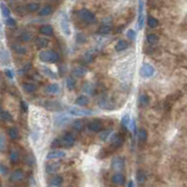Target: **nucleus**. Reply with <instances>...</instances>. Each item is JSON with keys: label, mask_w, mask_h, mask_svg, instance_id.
I'll return each instance as SVG.
<instances>
[{"label": "nucleus", "mask_w": 187, "mask_h": 187, "mask_svg": "<svg viewBox=\"0 0 187 187\" xmlns=\"http://www.w3.org/2000/svg\"><path fill=\"white\" fill-rule=\"evenodd\" d=\"M39 59L42 62L56 63L57 61H59L60 56L59 53L55 52L53 50H43L41 51L40 54H39Z\"/></svg>", "instance_id": "f257e3e1"}, {"label": "nucleus", "mask_w": 187, "mask_h": 187, "mask_svg": "<svg viewBox=\"0 0 187 187\" xmlns=\"http://www.w3.org/2000/svg\"><path fill=\"white\" fill-rule=\"evenodd\" d=\"M78 15L81 20L87 24H92L96 21L95 14L88 9H81L78 11Z\"/></svg>", "instance_id": "f03ea898"}, {"label": "nucleus", "mask_w": 187, "mask_h": 187, "mask_svg": "<svg viewBox=\"0 0 187 187\" xmlns=\"http://www.w3.org/2000/svg\"><path fill=\"white\" fill-rule=\"evenodd\" d=\"M68 111L70 115L76 116V117H89V116H92L94 114L93 111H91V110L80 108V107H76V106L70 107Z\"/></svg>", "instance_id": "7ed1b4c3"}, {"label": "nucleus", "mask_w": 187, "mask_h": 187, "mask_svg": "<svg viewBox=\"0 0 187 187\" xmlns=\"http://www.w3.org/2000/svg\"><path fill=\"white\" fill-rule=\"evenodd\" d=\"M60 142H61V147L66 148V149H70L75 143V137L70 133H66L60 138Z\"/></svg>", "instance_id": "20e7f679"}, {"label": "nucleus", "mask_w": 187, "mask_h": 187, "mask_svg": "<svg viewBox=\"0 0 187 187\" xmlns=\"http://www.w3.org/2000/svg\"><path fill=\"white\" fill-rule=\"evenodd\" d=\"M144 1L143 0H139L138 1V18H137V27L138 29H141L144 27Z\"/></svg>", "instance_id": "39448f33"}, {"label": "nucleus", "mask_w": 187, "mask_h": 187, "mask_svg": "<svg viewBox=\"0 0 187 187\" xmlns=\"http://www.w3.org/2000/svg\"><path fill=\"white\" fill-rule=\"evenodd\" d=\"M154 73H155V70L149 63H144L140 69V75L145 77V78H150V77L153 76Z\"/></svg>", "instance_id": "423d86ee"}, {"label": "nucleus", "mask_w": 187, "mask_h": 187, "mask_svg": "<svg viewBox=\"0 0 187 187\" xmlns=\"http://www.w3.org/2000/svg\"><path fill=\"white\" fill-rule=\"evenodd\" d=\"M112 168L116 171H119V170H122L124 168V159L120 157V156H117L115 157L113 160H112Z\"/></svg>", "instance_id": "0eeeda50"}, {"label": "nucleus", "mask_w": 187, "mask_h": 187, "mask_svg": "<svg viewBox=\"0 0 187 187\" xmlns=\"http://www.w3.org/2000/svg\"><path fill=\"white\" fill-rule=\"evenodd\" d=\"M123 142H124V138L121 134L115 135V137H113V139H112V144H111L110 149L114 151L115 150L119 149V148H120L122 145H123Z\"/></svg>", "instance_id": "6e6552de"}, {"label": "nucleus", "mask_w": 187, "mask_h": 187, "mask_svg": "<svg viewBox=\"0 0 187 187\" xmlns=\"http://www.w3.org/2000/svg\"><path fill=\"white\" fill-rule=\"evenodd\" d=\"M66 155L65 151H60V150H55L52 151H49L46 155V159L47 160H53V159H59V158H62Z\"/></svg>", "instance_id": "1a4fd4ad"}, {"label": "nucleus", "mask_w": 187, "mask_h": 187, "mask_svg": "<svg viewBox=\"0 0 187 187\" xmlns=\"http://www.w3.org/2000/svg\"><path fill=\"white\" fill-rule=\"evenodd\" d=\"M88 127L91 132L97 133V132H100L102 129V121L99 120V119H94V120L89 122Z\"/></svg>", "instance_id": "9d476101"}, {"label": "nucleus", "mask_w": 187, "mask_h": 187, "mask_svg": "<svg viewBox=\"0 0 187 187\" xmlns=\"http://www.w3.org/2000/svg\"><path fill=\"white\" fill-rule=\"evenodd\" d=\"M24 177V172L21 169H16L11 173L10 180L12 183H19V182H21V180H23Z\"/></svg>", "instance_id": "9b49d317"}, {"label": "nucleus", "mask_w": 187, "mask_h": 187, "mask_svg": "<svg viewBox=\"0 0 187 187\" xmlns=\"http://www.w3.org/2000/svg\"><path fill=\"white\" fill-rule=\"evenodd\" d=\"M22 88L25 93L31 94L35 92L37 90V86L33 83H29V82H24L22 84Z\"/></svg>", "instance_id": "f8f14e48"}, {"label": "nucleus", "mask_w": 187, "mask_h": 187, "mask_svg": "<svg viewBox=\"0 0 187 187\" xmlns=\"http://www.w3.org/2000/svg\"><path fill=\"white\" fill-rule=\"evenodd\" d=\"M35 44L36 46L39 48V49H44L48 46L49 44V41L47 40L46 38H43V37H37L35 39Z\"/></svg>", "instance_id": "ddd939ff"}, {"label": "nucleus", "mask_w": 187, "mask_h": 187, "mask_svg": "<svg viewBox=\"0 0 187 187\" xmlns=\"http://www.w3.org/2000/svg\"><path fill=\"white\" fill-rule=\"evenodd\" d=\"M60 168V164L59 163H50L48 165H46L45 166V171L48 174H54L56 172H57Z\"/></svg>", "instance_id": "4468645a"}, {"label": "nucleus", "mask_w": 187, "mask_h": 187, "mask_svg": "<svg viewBox=\"0 0 187 187\" xmlns=\"http://www.w3.org/2000/svg\"><path fill=\"white\" fill-rule=\"evenodd\" d=\"M98 105L102 109H105V110H113L115 108V105H112V102H110L106 99H102L99 101Z\"/></svg>", "instance_id": "2eb2a0df"}, {"label": "nucleus", "mask_w": 187, "mask_h": 187, "mask_svg": "<svg viewBox=\"0 0 187 187\" xmlns=\"http://www.w3.org/2000/svg\"><path fill=\"white\" fill-rule=\"evenodd\" d=\"M11 49L13 50V52H15L18 55H24L27 54V47H24V45L19 44V43H14L11 45Z\"/></svg>", "instance_id": "dca6fc26"}, {"label": "nucleus", "mask_w": 187, "mask_h": 187, "mask_svg": "<svg viewBox=\"0 0 187 187\" xmlns=\"http://www.w3.org/2000/svg\"><path fill=\"white\" fill-rule=\"evenodd\" d=\"M112 183L116 185H122L125 183V177L123 174L117 173L112 177Z\"/></svg>", "instance_id": "f3484780"}, {"label": "nucleus", "mask_w": 187, "mask_h": 187, "mask_svg": "<svg viewBox=\"0 0 187 187\" xmlns=\"http://www.w3.org/2000/svg\"><path fill=\"white\" fill-rule=\"evenodd\" d=\"M40 33L46 36H52L54 35V28L50 24H43L40 28Z\"/></svg>", "instance_id": "a211bd4d"}, {"label": "nucleus", "mask_w": 187, "mask_h": 187, "mask_svg": "<svg viewBox=\"0 0 187 187\" xmlns=\"http://www.w3.org/2000/svg\"><path fill=\"white\" fill-rule=\"evenodd\" d=\"M87 73H88V70L82 66H78L73 70V74L76 77H78V78H82Z\"/></svg>", "instance_id": "6ab92c4d"}, {"label": "nucleus", "mask_w": 187, "mask_h": 187, "mask_svg": "<svg viewBox=\"0 0 187 187\" xmlns=\"http://www.w3.org/2000/svg\"><path fill=\"white\" fill-rule=\"evenodd\" d=\"M60 27L61 29L63 31V33L66 36H70V24L67 18H62L61 23H60Z\"/></svg>", "instance_id": "aec40b11"}, {"label": "nucleus", "mask_w": 187, "mask_h": 187, "mask_svg": "<svg viewBox=\"0 0 187 187\" xmlns=\"http://www.w3.org/2000/svg\"><path fill=\"white\" fill-rule=\"evenodd\" d=\"M59 90H60L59 86L56 83L49 84V85L46 87V88H45V91H46V93H48V94H57L59 92Z\"/></svg>", "instance_id": "412c9836"}, {"label": "nucleus", "mask_w": 187, "mask_h": 187, "mask_svg": "<svg viewBox=\"0 0 187 187\" xmlns=\"http://www.w3.org/2000/svg\"><path fill=\"white\" fill-rule=\"evenodd\" d=\"M70 120V119L68 117V116H65V115H59L56 118V120H55V123L56 126H61V125H64L68 123V122Z\"/></svg>", "instance_id": "4be33fe9"}, {"label": "nucleus", "mask_w": 187, "mask_h": 187, "mask_svg": "<svg viewBox=\"0 0 187 187\" xmlns=\"http://www.w3.org/2000/svg\"><path fill=\"white\" fill-rule=\"evenodd\" d=\"M52 12H53L52 6L46 5V6H44V7H42V9H40V10H39V15L45 17V16H49L50 14H52Z\"/></svg>", "instance_id": "5701e85b"}, {"label": "nucleus", "mask_w": 187, "mask_h": 187, "mask_svg": "<svg viewBox=\"0 0 187 187\" xmlns=\"http://www.w3.org/2000/svg\"><path fill=\"white\" fill-rule=\"evenodd\" d=\"M113 130L110 128L108 129H105V130H101L100 131V134H99V137L102 141H106V139L110 137V134H112Z\"/></svg>", "instance_id": "b1692460"}, {"label": "nucleus", "mask_w": 187, "mask_h": 187, "mask_svg": "<svg viewBox=\"0 0 187 187\" xmlns=\"http://www.w3.org/2000/svg\"><path fill=\"white\" fill-rule=\"evenodd\" d=\"M128 46H129V44H128V42L125 40H119L118 42V43L116 44L115 49H116V51H117V52H121V51L127 49Z\"/></svg>", "instance_id": "393cba45"}, {"label": "nucleus", "mask_w": 187, "mask_h": 187, "mask_svg": "<svg viewBox=\"0 0 187 187\" xmlns=\"http://www.w3.org/2000/svg\"><path fill=\"white\" fill-rule=\"evenodd\" d=\"M75 104L79 106H86L88 104V98L85 95H82V96H79V97H77L76 100H75Z\"/></svg>", "instance_id": "a878e982"}, {"label": "nucleus", "mask_w": 187, "mask_h": 187, "mask_svg": "<svg viewBox=\"0 0 187 187\" xmlns=\"http://www.w3.org/2000/svg\"><path fill=\"white\" fill-rule=\"evenodd\" d=\"M111 30H112V27H110V25L105 24H102L100 27V28L98 30V33L100 35H106L108 33H110Z\"/></svg>", "instance_id": "bb28decb"}, {"label": "nucleus", "mask_w": 187, "mask_h": 187, "mask_svg": "<svg viewBox=\"0 0 187 187\" xmlns=\"http://www.w3.org/2000/svg\"><path fill=\"white\" fill-rule=\"evenodd\" d=\"M8 134L10 139L14 140V139H17L18 137H19V132L17 130V128L15 127H10L8 129Z\"/></svg>", "instance_id": "cd10ccee"}, {"label": "nucleus", "mask_w": 187, "mask_h": 187, "mask_svg": "<svg viewBox=\"0 0 187 187\" xmlns=\"http://www.w3.org/2000/svg\"><path fill=\"white\" fill-rule=\"evenodd\" d=\"M66 85L69 90H73L76 86V81L73 76H68L66 79Z\"/></svg>", "instance_id": "c85d7f7f"}, {"label": "nucleus", "mask_w": 187, "mask_h": 187, "mask_svg": "<svg viewBox=\"0 0 187 187\" xmlns=\"http://www.w3.org/2000/svg\"><path fill=\"white\" fill-rule=\"evenodd\" d=\"M0 119L3 120V121H7V122L13 121L12 116L8 111H2L1 113H0Z\"/></svg>", "instance_id": "c756f323"}, {"label": "nucleus", "mask_w": 187, "mask_h": 187, "mask_svg": "<svg viewBox=\"0 0 187 187\" xmlns=\"http://www.w3.org/2000/svg\"><path fill=\"white\" fill-rule=\"evenodd\" d=\"M27 10L29 12H37L38 10H40V4H39V3H35V2L29 3L27 6Z\"/></svg>", "instance_id": "7c9ffc66"}, {"label": "nucleus", "mask_w": 187, "mask_h": 187, "mask_svg": "<svg viewBox=\"0 0 187 187\" xmlns=\"http://www.w3.org/2000/svg\"><path fill=\"white\" fill-rule=\"evenodd\" d=\"M47 104L49 105V106H45L49 110H53V111H56L59 109L61 108L60 105L59 104V102H47Z\"/></svg>", "instance_id": "2f4dec72"}, {"label": "nucleus", "mask_w": 187, "mask_h": 187, "mask_svg": "<svg viewBox=\"0 0 187 187\" xmlns=\"http://www.w3.org/2000/svg\"><path fill=\"white\" fill-rule=\"evenodd\" d=\"M138 101H139V105L141 106H147L148 105L150 104V98H149V96L146 95V94L141 95Z\"/></svg>", "instance_id": "473e14b6"}, {"label": "nucleus", "mask_w": 187, "mask_h": 187, "mask_svg": "<svg viewBox=\"0 0 187 187\" xmlns=\"http://www.w3.org/2000/svg\"><path fill=\"white\" fill-rule=\"evenodd\" d=\"M159 22L156 18H154L152 16H149L148 17V25L151 28H155L156 27H158Z\"/></svg>", "instance_id": "72a5a7b5"}, {"label": "nucleus", "mask_w": 187, "mask_h": 187, "mask_svg": "<svg viewBox=\"0 0 187 187\" xmlns=\"http://www.w3.org/2000/svg\"><path fill=\"white\" fill-rule=\"evenodd\" d=\"M63 183V178L61 176H55L54 178L51 179V184L54 186H60Z\"/></svg>", "instance_id": "f704fd0d"}, {"label": "nucleus", "mask_w": 187, "mask_h": 187, "mask_svg": "<svg viewBox=\"0 0 187 187\" xmlns=\"http://www.w3.org/2000/svg\"><path fill=\"white\" fill-rule=\"evenodd\" d=\"M73 128L77 132H81L83 130V128H84V122L80 119L74 120L73 123Z\"/></svg>", "instance_id": "c9c22d12"}, {"label": "nucleus", "mask_w": 187, "mask_h": 187, "mask_svg": "<svg viewBox=\"0 0 187 187\" xmlns=\"http://www.w3.org/2000/svg\"><path fill=\"white\" fill-rule=\"evenodd\" d=\"M0 60H1L3 63L7 64L10 61V57H9V53L6 50H2L0 51Z\"/></svg>", "instance_id": "e433bc0d"}, {"label": "nucleus", "mask_w": 187, "mask_h": 187, "mask_svg": "<svg viewBox=\"0 0 187 187\" xmlns=\"http://www.w3.org/2000/svg\"><path fill=\"white\" fill-rule=\"evenodd\" d=\"M0 9H1L2 15H3L5 18L10 17V9L7 7V5H5L4 3H1V4H0Z\"/></svg>", "instance_id": "4c0bfd02"}, {"label": "nucleus", "mask_w": 187, "mask_h": 187, "mask_svg": "<svg viewBox=\"0 0 187 187\" xmlns=\"http://www.w3.org/2000/svg\"><path fill=\"white\" fill-rule=\"evenodd\" d=\"M148 138V134H147V131L145 130L144 128H140L139 131H138V139L140 141H142V142H145Z\"/></svg>", "instance_id": "58836bf2"}, {"label": "nucleus", "mask_w": 187, "mask_h": 187, "mask_svg": "<svg viewBox=\"0 0 187 187\" xmlns=\"http://www.w3.org/2000/svg\"><path fill=\"white\" fill-rule=\"evenodd\" d=\"M146 40H147V42H149V43L154 44V43L158 42V41H159V37H158L156 34H150V35H148V36H147Z\"/></svg>", "instance_id": "ea45409f"}, {"label": "nucleus", "mask_w": 187, "mask_h": 187, "mask_svg": "<svg viewBox=\"0 0 187 187\" xmlns=\"http://www.w3.org/2000/svg\"><path fill=\"white\" fill-rule=\"evenodd\" d=\"M42 72L44 73V74H46L47 76H49L50 78H53V79L56 78V73L53 72L52 70L49 69V68H47V67H42Z\"/></svg>", "instance_id": "a19ab883"}, {"label": "nucleus", "mask_w": 187, "mask_h": 187, "mask_svg": "<svg viewBox=\"0 0 187 187\" xmlns=\"http://www.w3.org/2000/svg\"><path fill=\"white\" fill-rule=\"evenodd\" d=\"M10 161L11 163L13 164H16L18 161H19V153L17 151H10Z\"/></svg>", "instance_id": "79ce46f5"}, {"label": "nucleus", "mask_w": 187, "mask_h": 187, "mask_svg": "<svg viewBox=\"0 0 187 187\" xmlns=\"http://www.w3.org/2000/svg\"><path fill=\"white\" fill-rule=\"evenodd\" d=\"M5 24L8 25V27H16L17 23L13 18L8 17V18L5 19Z\"/></svg>", "instance_id": "37998d69"}, {"label": "nucleus", "mask_w": 187, "mask_h": 187, "mask_svg": "<svg viewBox=\"0 0 187 187\" xmlns=\"http://www.w3.org/2000/svg\"><path fill=\"white\" fill-rule=\"evenodd\" d=\"M94 88L90 83H86L85 86H84V91H85L87 94H92L93 93Z\"/></svg>", "instance_id": "c03bdc74"}, {"label": "nucleus", "mask_w": 187, "mask_h": 187, "mask_svg": "<svg viewBox=\"0 0 187 187\" xmlns=\"http://www.w3.org/2000/svg\"><path fill=\"white\" fill-rule=\"evenodd\" d=\"M126 35H127V38L131 41H135V39H137V32L134 29H129L127 31Z\"/></svg>", "instance_id": "a18cd8bd"}, {"label": "nucleus", "mask_w": 187, "mask_h": 187, "mask_svg": "<svg viewBox=\"0 0 187 187\" xmlns=\"http://www.w3.org/2000/svg\"><path fill=\"white\" fill-rule=\"evenodd\" d=\"M130 116H129L128 114H125V115H123L122 116V118H121V124L123 125V126H125V127H127L129 124H130Z\"/></svg>", "instance_id": "49530a36"}, {"label": "nucleus", "mask_w": 187, "mask_h": 187, "mask_svg": "<svg viewBox=\"0 0 187 187\" xmlns=\"http://www.w3.org/2000/svg\"><path fill=\"white\" fill-rule=\"evenodd\" d=\"M31 38H32V34L30 33V32H28V31L23 32L22 35H21V39H22L23 42H28V41L31 40Z\"/></svg>", "instance_id": "de8ad7c7"}, {"label": "nucleus", "mask_w": 187, "mask_h": 187, "mask_svg": "<svg viewBox=\"0 0 187 187\" xmlns=\"http://www.w3.org/2000/svg\"><path fill=\"white\" fill-rule=\"evenodd\" d=\"M137 182L139 183H143L146 180V175L143 171H138L137 174Z\"/></svg>", "instance_id": "09e8293b"}, {"label": "nucleus", "mask_w": 187, "mask_h": 187, "mask_svg": "<svg viewBox=\"0 0 187 187\" xmlns=\"http://www.w3.org/2000/svg\"><path fill=\"white\" fill-rule=\"evenodd\" d=\"M6 149V138L3 134H0V151H4Z\"/></svg>", "instance_id": "8fccbe9b"}, {"label": "nucleus", "mask_w": 187, "mask_h": 187, "mask_svg": "<svg viewBox=\"0 0 187 187\" xmlns=\"http://www.w3.org/2000/svg\"><path fill=\"white\" fill-rule=\"evenodd\" d=\"M130 129H131V131L134 134H137V124H135V119H133L131 121H130Z\"/></svg>", "instance_id": "3c124183"}, {"label": "nucleus", "mask_w": 187, "mask_h": 187, "mask_svg": "<svg viewBox=\"0 0 187 187\" xmlns=\"http://www.w3.org/2000/svg\"><path fill=\"white\" fill-rule=\"evenodd\" d=\"M25 163L28 164V165H34L36 163V159L32 156V155H27V157H25Z\"/></svg>", "instance_id": "603ef678"}, {"label": "nucleus", "mask_w": 187, "mask_h": 187, "mask_svg": "<svg viewBox=\"0 0 187 187\" xmlns=\"http://www.w3.org/2000/svg\"><path fill=\"white\" fill-rule=\"evenodd\" d=\"M86 40H87V39H86V37H85V35H84V34H80V33L77 34L76 41L78 42L79 43H84L86 42Z\"/></svg>", "instance_id": "864d4df0"}, {"label": "nucleus", "mask_w": 187, "mask_h": 187, "mask_svg": "<svg viewBox=\"0 0 187 187\" xmlns=\"http://www.w3.org/2000/svg\"><path fill=\"white\" fill-rule=\"evenodd\" d=\"M0 172H1L2 175H7L9 172L8 167L3 164H0Z\"/></svg>", "instance_id": "5fc2aeb1"}, {"label": "nucleus", "mask_w": 187, "mask_h": 187, "mask_svg": "<svg viewBox=\"0 0 187 187\" xmlns=\"http://www.w3.org/2000/svg\"><path fill=\"white\" fill-rule=\"evenodd\" d=\"M51 146H52L53 148H59V147H61L60 138H59V139H55V140L53 141V143L51 144Z\"/></svg>", "instance_id": "6e6d98bb"}, {"label": "nucleus", "mask_w": 187, "mask_h": 187, "mask_svg": "<svg viewBox=\"0 0 187 187\" xmlns=\"http://www.w3.org/2000/svg\"><path fill=\"white\" fill-rule=\"evenodd\" d=\"M85 57V60H86V62H90V61H92L93 60V56L90 54V53H87L86 54V56H84Z\"/></svg>", "instance_id": "4d7b16f0"}, {"label": "nucleus", "mask_w": 187, "mask_h": 187, "mask_svg": "<svg viewBox=\"0 0 187 187\" xmlns=\"http://www.w3.org/2000/svg\"><path fill=\"white\" fill-rule=\"evenodd\" d=\"M5 73H6V75H7L9 78H10V79H12L13 78V73H12V70H9V69H7L5 70Z\"/></svg>", "instance_id": "13d9d810"}, {"label": "nucleus", "mask_w": 187, "mask_h": 187, "mask_svg": "<svg viewBox=\"0 0 187 187\" xmlns=\"http://www.w3.org/2000/svg\"><path fill=\"white\" fill-rule=\"evenodd\" d=\"M21 105H22V109H23V110H24V112H25V111H27L28 106H27V102H25L24 101H22V102H21Z\"/></svg>", "instance_id": "bf43d9fd"}, {"label": "nucleus", "mask_w": 187, "mask_h": 187, "mask_svg": "<svg viewBox=\"0 0 187 187\" xmlns=\"http://www.w3.org/2000/svg\"><path fill=\"white\" fill-rule=\"evenodd\" d=\"M127 187H134V182H133V180H130V182L128 183Z\"/></svg>", "instance_id": "052dcab7"}, {"label": "nucleus", "mask_w": 187, "mask_h": 187, "mask_svg": "<svg viewBox=\"0 0 187 187\" xmlns=\"http://www.w3.org/2000/svg\"><path fill=\"white\" fill-rule=\"evenodd\" d=\"M2 111H3V110H2V105H0V113H1Z\"/></svg>", "instance_id": "680f3d73"}, {"label": "nucleus", "mask_w": 187, "mask_h": 187, "mask_svg": "<svg viewBox=\"0 0 187 187\" xmlns=\"http://www.w3.org/2000/svg\"><path fill=\"white\" fill-rule=\"evenodd\" d=\"M49 187H56V186H49Z\"/></svg>", "instance_id": "e2e57ef3"}, {"label": "nucleus", "mask_w": 187, "mask_h": 187, "mask_svg": "<svg viewBox=\"0 0 187 187\" xmlns=\"http://www.w3.org/2000/svg\"><path fill=\"white\" fill-rule=\"evenodd\" d=\"M0 187H3V186H2V185H1V184H0Z\"/></svg>", "instance_id": "0e129e2a"}, {"label": "nucleus", "mask_w": 187, "mask_h": 187, "mask_svg": "<svg viewBox=\"0 0 187 187\" xmlns=\"http://www.w3.org/2000/svg\"><path fill=\"white\" fill-rule=\"evenodd\" d=\"M12 187H18V186H12Z\"/></svg>", "instance_id": "69168bd1"}]
</instances>
